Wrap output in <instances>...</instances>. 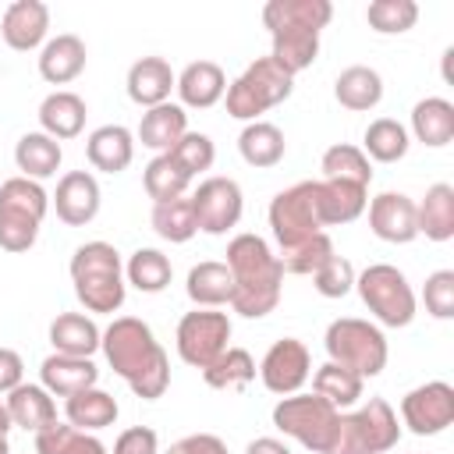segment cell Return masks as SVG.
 <instances>
[{
  "label": "cell",
  "mask_w": 454,
  "mask_h": 454,
  "mask_svg": "<svg viewBox=\"0 0 454 454\" xmlns=\"http://www.w3.org/2000/svg\"><path fill=\"white\" fill-rule=\"evenodd\" d=\"M110 369L128 380V387L142 397V401H156L163 397L167 383H170V362H167V351L156 344L153 330L135 319V316H121L114 319L106 330H103V340H99Z\"/></svg>",
  "instance_id": "cell-1"
},
{
  "label": "cell",
  "mask_w": 454,
  "mask_h": 454,
  "mask_svg": "<svg viewBox=\"0 0 454 454\" xmlns=\"http://www.w3.org/2000/svg\"><path fill=\"white\" fill-rule=\"evenodd\" d=\"M365 209V188L351 181H316V216L319 227L351 223Z\"/></svg>",
  "instance_id": "cell-19"
},
{
  "label": "cell",
  "mask_w": 454,
  "mask_h": 454,
  "mask_svg": "<svg viewBox=\"0 0 454 454\" xmlns=\"http://www.w3.org/2000/svg\"><path fill=\"white\" fill-rule=\"evenodd\" d=\"M333 96H337V103L348 106V110H372V106L383 99V78H380L372 67L355 64V67H348V71L337 74Z\"/></svg>",
  "instance_id": "cell-33"
},
{
  "label": "cell",
  "mask_w": 454,
  "mask_h": 454,
  "mask_svg": "<svg viewBox=\"0 0 454 454\" xmlns=\"http://www.w3.org/2000/svg\"><path fill=\"white\" fill-rule=\"evenodd\" d=\"M74 294L89 312H117L124 305V273L121 255L106 241H85L71 255Z\"/></svg>",
  "instance_id": "cell-3"
},
{
  "label": "cell",
  "mask_w": 454,
  "mask_h": 454,
  "mask_svg": "<svg viewBox=\"0 0 454 454\" xmlns=\"http://www.w3.org/2000/svg\"><path fill=\"white\" fill-rule=\"evenodd\" d=\"M7 415H11V426H21L28 433H43V429L57 426V404H53L50 390L35 387V383H18L7 394Z\"/></svg>",
  "instance_id": "cell-18"
},
{
  "label": "cell",
  "mask_w": 454,
  "mask_h": 454,
  "mask_svg": "<svg viewBox=\"0 0 454 454\" xmlns=\"http://www.w3.org/2000/svg\"><path fill=\"white\" fill-rule=\"evenodd\" d=\"M227 270L234 277V312H241L245 319H259L277 309L284 270L259 234H238L227 245Z\"/></svg>",
  "instance_id": "cell-2"
},
{
  "label": "cell",
  "mask_w": 454,
  "mask_h": 454,
  "mask_svg": "<svg viewBox=\"0 0 454 454\" xmlns=\"http://www.w3.org/2000/svg\"><path fill=\"white\" fill-rule=\"evenodd\" d=\"M270 227L273 238L280 245V252L309 241L312 234H319V216H316V181H301L291 184L287 192L273 195L270 202Z\"/></svg>",
  "instance_id": "cell-10"
},
{
  "label": "cell",
  "mask_w": 454,
  "mask_h": 454,
  "mask_svg": "<svg viewBox=\"0 0 454 454\" xmlns=\"http://www.w3.org/2000/svg\"><path fill=\"white\" fill-rule=\"evenodd\" d=\"M184 287H188V298H192L195 305L213 309V305L231 301V294H234V277H231L227 262H199V266H192Z\"/></svg>",
  "instance_id": "cell-36"
},
{
  "label": "cell",
  "mask_w": 454,
  "mask_h": 454,
  "mask_svg": "<svg viewBox=\"0 0 454 454\" xmlns=\"http://www.w3.org/2000/svg\"><path fill=\"white\" fill-rule=\"evenodd\" d=\"M323 181H351V184L369 188V181H372L369 156L358 145H348V142L330 145L323 153Z\"/></svg>",
  "instance_id": "cell-39"
},
{
  "label": "cell",
  "mask_w": 454,
  "mask_h": 454,
  "mask_svg": "<svg viewBox=\"0 0 454 454\" xmlns=\"http://www.w3.org/2000/svg\"><path fill=\"white\" fill-rule=\"evenodd\" d=\"M11 429V415H7V404H0V436H7Z\"/></svg>",
  "instance_id": "cell-54"
},
{
  "label": "cell",
  "mask_w": 454,
  "mask_h": 454,
  "mask_svg": "<svg viewBox=\"0 0 454 454\" xmlns=\"http://www.w3.org/2000/svg\"><path fill=\"white\" fill-rule=\"evenodd\" d=\"M312 387H316V397H323L330 408H351L358 397H362V376H355L351 369L344 365H319L316 376H312Z\"/></svg>",
  "instance_id": "cell-38"
},
{
  "label": "cell",
  "mask_w": 454,
  "mask_h": 454,
  "mask_svg": "<svg viewBox=\"0 0 454 454\" xmlns=\"http://www.w3.org/2000/svg\"><path fill=\"white\" fill-rule=\"evenodd\" d=\"M312 280H316V291L323 294V298H344L351 287H355V266L344 259V255H330L316 273H312Z\"/></svg>",
  "instance_id": "cell-48"
},
{
  "label": "cell",
  "mask_w": 454,
  "mask_h": 454,
  "mask_svg": "<svg viewBox=\"0 0 454 454\" xmlns=\"http://www.w3.org/2000/svg\"><path fill=\"white\" fill-rule=\"evenodd\" d=\"M245 454H291L280 440H273V436H259V440H252L248 443V450Z\"/></svg>",
  "instance_id": "cell-53"
},
{
  "label": "cell",
  "mask_w": 454,
  "mask_h": 454,
  "mask_svg": "<svg viewBox=\"0 0 454 454\" xmlns=\"http://www.w3.org/2000/svg\"><path fill=\"white\" fill-rule=\"evenodd\" d=\"M174 89L181 92V103H184V106L206 110V106H213L216 99H223L227 78H223V67H220V64H213V60H192V64L181 71V78L174 82Z\"/></svg>",
  "instance_id": "cell-24"
},
{
  "label": "cell",
  "mask_w": 454,
  "mask_h": 454,
  "mask_svg": "<svg viewBox=\"0 0 454 454\" xmlns=\"http://www.w3.org/2000/svg\"><path fill=\"white\" fill-rule=\"evenodd\" d=\"M39 124L50 138H74L85 128V99L74 92H50L39 103Z\"/></svg>",
  "instance_id": "cell-30"
},
{
  "label": "cell",
  "mask_w": 454,
  "mask_h": 454,
  "mask_svg": "<svg viewBox=\"0 0 454 454\" xmlns=\"http://www.w3.org/2000/svg\"><path fill=\"white\" fill-rule=\"evenodd\" d=\"M46 28H50V11L39 0H14L4 11V21H0L4 43L11 50H21V53L25 50H35L46 39Z\"/></svg>",
  "instance_id": "cell-17"
},
{
  "label": "cell",
  "mask_w": 454,
  "mask_h": 454,
  "mask_svg": "<svg viewBox=\"0 0 454 454\" xmlns=\"http://www.w3.org/2000/svg\"><path fill=\"white\" fill-rule=\"evenodd\" d=\"M167 454H227V443L213 433H195V436H184V440L170 443Z\"/></svg>",
  "instance_id": "cell-51"
},
{
  "label": "cell",
  "mask_w": 454,
  "mask_h": 454,
  "mask_svg": "<svg viewBox=\"0 0 454 454\" xmlns=\"http://www.w3.org/2000/svg\"><path fill=\"white\" fill-rule=\"evenodd\" d=\"M369 227L376 238L390 241V245H408L411 238H419L415 227V202L401 192H383L369 202Z\"/></svg>",
  "instance_id": "cell-15"
},
{
  "label": "cell",
  "mask_w": 454,
  "mask_h": 454,
  "mask_svg": "<svg viewBox=\"0 0 454 454\" xmlns=\"http://www.w3.org/2000/svg\"><path fill=\"white\" fill-rule=\"evenodd\" d=\"M365 21H369L372 32L397 35V32H408L419 21V4L415 0H372L369 11H365Z\"/></svg>",
  "instance_id": "cell-45"
},
{
  "label": "cell",
  "mask_w": 454,
  "mask_h": 454,
  "mask_svg": "<svg viewBox=\"0 0 454 454\" xmlns=\"http://www.w3.org/2000/svg\"><path fill=\"white\" fill-rule=\"evenodd\" d=\"M195 223L206 234H227L241 220V188L231 177H206L192 195Z\"/></svg>",
  "instance_id": "cell-13"
},
{
  "label": "cell",
  "mask_w": 454,
  "mask_h": 454,
  "mask_svg": "<svg viewBox=\"0 0 454 454\" xmlns=\"http://www.w3.org/2000/svg\"><path fill=\"white\" fill-rule=\"evenodd\" d=\"M337 408H330L323 397L316 394H291L273 408V426L287 436H294L301 447L326 454L333 429H337Z\"/></svg>",
  "instance_id": "cell-9"
},
{
  "label": "cell",
  "mask_w": 454,
  "mask_h": 454,
  "mask_svg": "<svg viewBox=\"0 0 454 454\" xmlns=\"http://www.w3.org/2000/svg\"><path fill=\"white\" fill-rule=\"evenodd\" d=\"M21 372H25L21 355L11 348H0V394H11L21 383Z\"/></svg>",
  "instance_id": "cell-52"
},
{
  "label": "cell",
  "mask_w": 454,
  "mask_h": 454,
  "mask_svg": "<svg viewBox=\"0 0 454 454\" xmlns=\"http://www.w3.org/2000/svg\"><path fill=\"white\" fill-rule=\"evenodd\" d=\"M365 153L380 163H394L408 153V131L394 117H380L365 128Z\"/></svg>",
  "instance_id": "cell-44"
},
{
  "label": "cell",
  "mask_w": 454,
  "mask_h": 454,
  "mask_svg": "<svg viewBox=\"0 0 454 454\" xmlns=\"http://www.w3.org/2000/svg\"><path fill=\"white\" fill-rule=\"evenodd\" d=\"M270 35H273V53H270V60H273L280 71H287V74L294 78L298 71L312 67L316 53H319V32H312V28H273Z\"/></svg>",
  "instance_id": "cell-28"
},
{
  "label": "cell",
  "mask_w": 454,
  "mask_h": 454,
  "mask_svg": "<svg viewBox=\"0 0 454 454\" xmlns=\"http://www.w3.org/2000/svg\"><path fill=\"white\" fill-rule=\"evenodd\" d=\"M415 227L429 241H450L454 238V188L433 184L426 199L415 206Z\"/></svg>",
  "instance_id": "cell-29"
},
{
  "label": "cell",
  "mask_w": 454,
  "mask_h": 454,
  "mask_svg": "<svg viewBox=\"0 0 454 454\" xmlns=\"http://www.w3.org/2000/svg\"><path fill=\"white\" fill-rule=\"evenodd\" d=\"M426 312L436 319H450L454 316V270H436L426 277Z\"/></svg>",
  "instance_id": "cell-49"
},
{
  "label": "cell",
  "mask_w": 454,
  "mask_h": 454,
  "mask_svg": "<svg viewBox=\"0 0 454 454\" xmlns=\"http://www.w3.org/2000/svg\"><path fill=\"white\" fill-rule=\"evenodd\" d=\"M85 71V43L78 35H57L39 53V74L50 85H67Z\"/></svg>",
  "instance_id": "cell-26"
},
{
  "label": "cell",
  "mask_w": 454,
  "mask_h": 454,
  "mask_svg": "<svg viewBox=\"0 0 454 454\" xmlns=\"http://www.w3.org/2000/svg\"><path fill=\"white\" fill-rule=\"evenodd\" d=\"M53 209L67 227H85L89 220H96L99 213V184L92 174L85 170H71L60 177L57 195H53Z\"/></svg>",
  "instance_id": "cell-16"
},
{
  "label": "cell",
  "mask_w": 454,
  "mask_h": 454,
  "mask_svg": "<svg viewBox=\"0 0 454 454\" xmlns=\"http://www.w3.org/2000/svg\"><path fill=\"white\" fill-rule=\"evenodd\" d=\"M156 433L149 426H131L117 436L114 443V454H156Z\"/></svg>",
  "instance_id": "cell-50"
},
{
  "label": "cell",
  "mask_w": 454,
  "mask_h": 454,
  "mask_svg": "<svg viewBox=\"0 0 454 454\" xmlns=\"http://www.w3.org/2000/svg\"><path fill=\"white\" fill-rule=\"evenodd\" d=\"M202 380L213 387V390H241L255 380V362L245 348H227L223 355H216L206 369H202Z\"/></svg>",
  "instance_id": "cell-37"
},
{
  "label": "cell",
  "mask_w": 454,
  "mask_h": 454,
  "mask_svg": "<svg viewBox=\"0 0 454 454\" xmlns=\"http://www.w3.org/2000/svg\"><path fill=\"white\" fill-rule=\"evenodd\" d=\"M174 82L177 78H174V71L163 57H142L128 71V96L138 106H160V103H167Z\"/></svg>",
  "instance_id": "cell-23"
},
{
  "label": "cell",
  "mask_w": 454,
  "mask_h": 454,
  "mask_svg": "<svg viewBox=\"0 0 454 454\" xmlns=\"http://www.w3.org/2000/svg\"><path fill=\"white\" fill-rule=\"evenodd\" d=\"M64 411H67V422H71L74 429H82V433L106 429V426L117 422V401H114L106 390H96V387L71 394L67 404H64Z\"/></svg>",
  "instance_id": "cell-32"
},
{
  "label": "cell",
  "mask_w": 454,
  "mask_h": 454,
  "mask_svg": "<svg viewBox=\"0 0 454 454\" xmlns=\"http://www.w3.org/2000/svg\"><path fill=\"white\" fill-rule=\"evenodd\" d=\"M39 376H43V387H46L50 394L71 397V394H78V390L96 387L99 369L92 365V358H74V355H57V351H53L50 358H43Z\"/></svg>",
  "instance_id": "cell-20"
},
{
  "label": "cell",
  "mask_w": 454,
  "mask_h": 454,
  "mask_svg": "<svg viewBox=\"0 0 454 454\" xmlns=\"http://www.w3.org/2000/svg\"><path fill=\"white\" fill-rule=\"evenodd\" d=\"M323 344H326V355L333 365H344L362 380L380 376L387 365V337L380 326H372L365 319H355V316L333 319L326 326Z\"/></svg>",
  "instance_id": "cell-6"
},
{
  "label": "cell",
  "mask_w": 454,
  "mask_h": 454,
  "mask_svg": "<svg viewBox=\"0 0 454 454\" xmlns=\"http://www.w3.org/2000/svg\"><path fill=\"white\" fill-rule=\"evenodd\" d=\"M14 163H18L21 177H28V181L50 177V174H57V167H60V145H57V138H50L46 131H28V135H21L18 145H14Z\"/></svg>",
  "instance_id": "cell-31"
},
{
  "label": "cell",
  "mask_w": 454,
  "mask_h": 454,
  "mask_svg": "<svg viewBox=\"0 0 454 454\" xmlns=\"http://www.w3.org/2000/svg\"><path fill=\"white\" fill-rule=\"evenodd\" d=\"M291 89H294V78L280 71L270 57H259L227 85V114L238 121H255L270 106L284 103Z\"/></svg>",
  "instance_id": "cell-7"
},
{
  "label": "cell",
  "mask_w": 454,
  "mask_h": 454,
  "mask_svg": "<svg viewBox=\"0 0 454 454\" xmlns=\"http://www.w3.org/2000/svg\"><path fill=\"white\" fill-rule=\"evenodd\" d=\"M188 131V114L184 106L177 103H160V106H149L142 114V124H138V138L145 149H156V153H170L181 135Z\"/></svg>",
  "instance_id": "cell-25"
},
{
  "label": "cell",
  "mask_w": 454,
  "mask_h": 454,
  "mask_svg": "<svg viewBox=\"0 0 454 454\" xmlns=\"http://www.w3.org/2000/svg\"><path fill=\"white\" fill-rule=\"evenodd\" d=\"M153 231L163 238V241H188L199 223H195V209H192V199H170V202H156L153 206Z\"/></svg>",
  "instance_id": "cell-40"
},
{
  "label": "cell",
  "mask_w": 454,
  "mask_h": 454,
  "mask_svg": "<svg viewBox=\"0 0 454 454\" xmlns=\"http://www.w3.org/2000/svg\"><path fill=\"white\" fill-rule=\"evenodd\" d=\"M333 18V4L330 0H270L262 7V25L273 28H326Z\"/></svg>",
  "instance_id": "cell-21"
},
{
  "label": "cell",
  "mask_w": 454,
  "mask_h": 454,
  "mask_svg": "<svg viewBox=\"0 0 454 454\" xmlns=\"http://www.w3.org/2000/svg\"><path fill=\"white\" fill-rule=\"evenodd\" d=\"M145 192H149V199H156V202H170V199H181L184 192H188V174L167 156V153H160L156 160H149V167H145Z\"/></svg>",
  "instance_id": "cell-42"
},
{
  "label": "cell",
  "mask_w": 454,
  "mask_h": 454,
  "mask_svg": "<svg viewBox=\"0 0 454 454\" xmlns=\"http://www.w3.org/2000/svg\"><path fill=\"white\" fill-rule=\"evenodd\" d=\"M170 259L160 252V248H138L131 259H128V280L145 291V294H156L170 284Z\"/></svg>",
  "instance_id": "cell-43"
},
{
  "label": "cell",
  "mask_w": 454,
  "mask_h": 454,
  "mask_svg": "<svg viewBox=\"0 0 454 454\" xmlns=\"http://www.w3.org/2000/svg\"><path fill=\"white\" fill-rule=\"evenodd\" d=\"M401 426L394 408L383 397H369L365 408L351 415H337V429L326 454H383L397 447Z\"/></svg>",
  "instance_id": "cell-5"
},
{
  "label": "cell",
  "mask_w": 454,
  "mask_h": 454,
  "mask_svg": "<svg viewBox=\"0 0 454 454\" xmlns=\"http://www.w3.org/2000/svg\"><path fill=\"white\" fill-rule=\"evenodd\" d=\"M35 454H106V447L96 436L57 422V426L35 433Z\"/></svg>",
  "instance_id": "cell-41"
},
{
  "label": "cell",
  "mask_w": 454,
  "mask_h": 454,
  "mask_svg": "<svg viewBox=\"0 0 454 454\" xmlns=\"http://www.w3.org/2000/svg\"><path fill=\"white\" fill-rule=\"evenodd\" d=\"M50 209V195L39 181L11 177L0 184V248L28 252L39 238V223Z\"/></svg>",
  "instance_id": "cell-4"
},
{
  "label": "cell",
  "mask_w": 454,
  "mask_h": 454,
  "mask_svg": "<svg viewBox=\"0 0 454 454\" xmlns=\"http://www.w3.org/2000/svg\"><path fill=\"white\" fill-rule=\"evenodd\" d=\"M411 131H415L419 142H426L433 149L447 145L454 138V106L447 99H440V96H429V99L415 103V110H411Z\"/></svg>",
  "instance_id": "cell-34"
},
{
  "label": "cell",
  "mask_w": 454,
  "mask_h": 454,
  "mask_svg": "<svg viewBox=\"0 0 454 454\" xmlns=\"http://www.w3.org/2000/svg\"><path fill=\"white\" fill-rule=\"evenodd\" d=\"M330 255H333V241L319 231V234H312L309 241H301V245H294V248L280 252V255H277V262H280V270H284V273L312 277V273H316Z\"/></svg>",
  "instance_id": "cell-46"
},
{
  "label": "cell",
  "mask_w": 454,
  "mask_h": 454,
  "mask_svg": "<svg viewBox=\"0 0 454 454\" xmlns=\"http://www.w3.org/2000/svg\"><path fill=\"white\" fill-rule=\"evenodd\" d=\"M188 177H195V174H202V170H209L213 167V156H216V149H213V142H209V135H202V131H184L181 135V142L167 153Z\"/></svg>",
  "instance_id": "cell-47"
},
{
  "label": "cell",
  "mask_w": 454,
  "mask_h": 454,
  "mask_svg": "<svg viewBox=\"0 0 454 454\" xmlns=\"http://www.w3.org/2000/svg\"><path fill=\"white\" fill-rule=\"evenodd\" d=\"M309 372H312L309 348L294 337L277 340L259 362V376H262L266 390H273V394H298L301 383L309 380Z\"/></svg>",
  "instance_id": "cell-14"
},
{
  "label": "cell",
  "mask_w": 454,
  "mask_h": 454,
  "mask_svg": "<svg viewBox=\"0 0 454 454\" xmlns=\"http://www.w3.org/2000/svg\"><path fill=\"white\" fill-rule=\"evenodd\" d=\"M103 333L99 326L82 316V312H64L50 323V344L57 355H74V358H92V351L99 348Z\"/></svg>",
  "instance_id": "cell-27"
},
{
  "label": "cell",
  "mask_w": 454,
  "mask_h": 454,
  "mask_svg": "<svg viewBox=\"0 0 454 454\" xmlns=\"http://www.w3.org/2000/svg\"><path fill=\"white\" fill-rule=\"evenodd\" d=\"M227 340H231L227 312L195 309V312H184L177 323V355L195 369H206L216 355H223Z\"/></svg>",
  "instance_id": "cell-11"
},
{
  "label": "cell",
  "mask_w": 454,
  "mask_h": 454,
  "mask_svg": "<svg viewBox=\"0 0 454 454\" xmlns=\"http://www.w3.org/2000/svg\"><path fill=\"white\" fill-rule=\"evenodd\" d=\"M355 287H358L365 309L383 326H408L415 319V294H411V287L397 266L376 262L355 277Z\"/></svg>",
  "instance_id": "cell-8"
},
{
  "label": "cell",
  "mask_w": 454,
  "mask_h": 454,
  "mask_svg": "<svg viewBox=\"0 0 454 454\" xmlns=\"http://www.w3.org/2000/svg\"><path fill=\"white\" fill-rule=\"evenodd\" d=\"M238 149L245 156L248 167H277L284 160V135L277 124H266V121H252L241 135H238Z\"/></svg>",
  "instance_id": "cell-35"
},
{
  "label": "cell",
  "mask_w": 454,
  "mask_h": 454,
  "mask_svg": "<svg viewBox=\"0 0 454 454\" xmlns=\"http://www.w3.org/2000/svg\"><path fill=\"white\" fill-rule=\"evenodd\" d=\"M85 156H89V163H92L96 170H103V174H121V170L131 163V156H135V138H131V131L121 128V124H103V128H96V131L89 135Z\"/></svg>",
  "instance_id": "cell-22"
},
{
  "label": "cell",
  "mask_w": 454,
  "mask_h": 454,
  "mask_svg": "<svg viewBox=\"0 0 454 454\" xmlns=\"http://www.w3.org/2000/svg\"><path fill=\"white\" fill-rule=\"evenodd\" d=\"M401 419L415 436H436L454 422V387L443 380L422 383L404 394Z\"/></svg>",
  "instance_id": "cell-12"
}]
</instances>
